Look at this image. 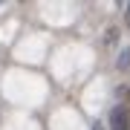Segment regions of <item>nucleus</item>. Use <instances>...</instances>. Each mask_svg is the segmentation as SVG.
Returning <instances> with one entry per match:
<instances>
[{
  "label": "nucleus",
  "instance_id": "1",
  "mask_svg": "<svg viewBox=\"0 0 130 130\" xmlns=\"http://www.w3.org/2000/svg\"><path fill=\"white\" fill-rule=\"evenodd\" d=\"M110 127L113 130H130V110H127V107H113Z\"/></svg>",
  "mask_w": 130,
  "mask_h": 130
}]
</instances>
